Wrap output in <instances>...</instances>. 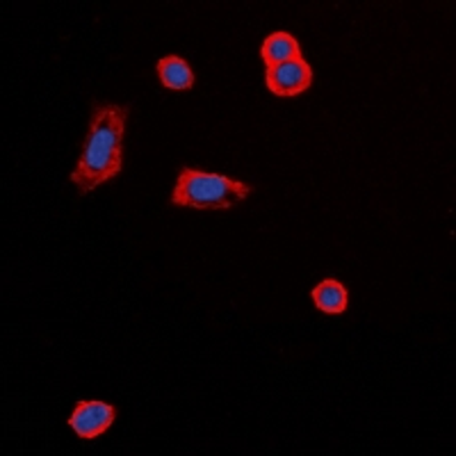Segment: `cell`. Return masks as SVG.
Masks as SVG:
<instances>
[{"instance_id":"6","label":"cell","mask_w":456,"mask_h":456,"mask_svg":"<svg viewBox=\"0 0 456 456\" xmlns=\"http://www.w3.org/2000/svg\"><path fill=\"white\" fill-rule=\"evenodd\" d=\"M313 306L324 315H342L349 306L347 288L338 279H324L311 290Z\"/></svg>"},{"instance_id":"7","label":"cell","mask_w":456,"mask_h":456,"mask_svg":"<svg viewBox=\"0 0 456 456\" xmlns=\"http://www.w3.org/2000/svg\"><path fill=\"white\" fill-rule=\"evenodd\" d=\"M156 73H158V78H160L162 87L174 89V92L192 89L194 83H197V76H194L190 62L178 55L160 57L156 64Z\"/></svg>"},{"instance_id":"5","label":"cell","mask_w":456,"mask_h":456,"mask_svg":"<svg viewBox=\"0 0 456 456\" xmlns=\"http://www.w3.org/2000/svg\"><path fill=\"white\" fill-rule=\"evenodd\" d=\"M299 57H304V51H301V44L297 42V37H292L290 32H272L260 44V60L265 62V67L292 62V60H299Z\"/></svg>"},{"instance_id":"1","label":"cell","mask_w":456,"mask_h":456,"mask_svg":"<svg viewBox=\"0 0 456 456\" xmlns=\"http://www.w3.org/2000/svg\"><path fill=\"white\" fill-rule=\"evenodd\" d=\"M128 105L99 101L92 105L87 137L80 151L78 165L69 174L80 197L92 194L124 171V135Z\"/></svg>"},{"instance_id":"2","label":"cell","mask_w":456,"mask_h":456,"mask_svg":"<svg viewBox=\"0 0 456 456\" xmlns=\"http://www.w3.org/2000/svg\"><path fill=\"white\" fill-rule=\"evenodd\" d=\"M254 192V187L247 185L238 178L215 174V171L192 169L183 167L178 171L174 190H171L169 203L187 210H233L238 203L247 201Z\"/></svg>"},{"instance_id":"4","label":"cell","mask_w":456,"mask_h":456,"mask_svg":"<svg viewBox=\"0 0 456 456\" xmlns=\"http://www.w3.org/2000/svg\"><path fill=\"white\" fill-rule=\"evenodd\" d=\"M114 420H117V409L112 404L99 402V399H83L73 406V413L69 415V427L78 438L92 441L96 436L105 434L114 425Z\"/></svg>"},{"instance_id":"3","label":"cell","mask_w":456,"mask_h":456,"mask_svg":"<svg viewBox=\"0 0 456 456\" xmlns=\"http://www.w3.org/2000/svg\"><path fill=\"white\" fill-rule=\"evenodd\" d=\"M265 85L279 99H295L311 89L313 69L304 57L276 67H265Z\"/></svg>"}]
</instances>
